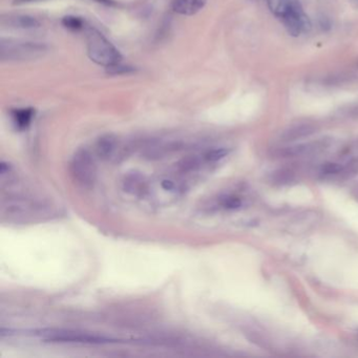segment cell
<instances>
[{"instance_id": "obj_1", "label": "cell", "mask_w": 358, "mask_h": 358, "mask_svg": "<svg viewBox=\"0 0 358 358\" xmlns=\"http://www.w3.org/2000/svg\"><path fill=\"white\" fill-rule=\"evenodd\" d=\"M272 12L284 23L289 35L298 37L311 30V21L299 0H269Z\"/></svg>"}, {"instance_id": "obj_2", "label": "cell", "mask_w": 358, "mask_h": 358, "mask_svg": "<svg viewBox=\"0 0 358 358\" xmlns=\"http://www.w3.org/2000/svg\"><path fill=\"white\" fill-rule=\"evenodd\" d=\"M87 55L91 61L105 67L119 64L122 60L119 50L97 30H90L87 34Z\"/></svg>"}, {"instance_id": "obj_3", "label": "cell", "mask_w": 358, "mask_h": 358, "mask_svg": "<svg viewBox=\"0 0 358 358\" xmlns=\"http://www.w3.org/2000/svg\"><path fill=\"white\" fill-rule=\"evenodd\" d=\"M43 341L49 343H71V344H89L103 345L115 343L114 339L86 332L63 329H46L35 333Z\"/></svg>"}, {"instance_id": "obj_4", "label": "cell", "mask_w": 358, "mask_h": 358, "mask_svg": "<svg viewBox=\"0 0 358 358\" xmlns=\"http://www.w3.org/2000/svg\"><path fill=\"white\" fill-rule=\"evenodd\" d=\"M69 174L73 180L84 188H91L96 182L97 168L87 149H78L69 162Z\"/></svg>"}, {"instance_id": "obj_5", "label": "cell", "mask_w": 358, "mask_h": 358, "mask_svg": "<svg viewBox=\"0 0 358 358\" xmlns=\"http://www.w3.org/2000/svg\"><path fill=\"white\" fill-rule=\"evenodd\" d=\"M46 46L36 42H12L2 43V58L4 60H29L42 56Z\"/></svg>"}, {"instance_id": "obj_6", "label": "cell", "mask_w": 358, "mask_h": 358, "mask_svg": "<svg viewBox=\"0 0 358 358\" xmlns=\"http://www.w3.org/2000/svg\"><path fill=\"white\" fill-rule=\"evenodd\" d=\"M206 3L207 0H174L173 10L181 15L192 16L200 12Z\"/></svg>"}, {"instance_id": "obj_7", "label": "cell", "mask_w": 358, "mask_h": 358, "mask_svg": "<svg viewBox=\"0 0 358 358\" xmlns=\"http://www.w3.org/2000/svg\"><path fill=\"white\" fill-rule=\"evenodd\" d=\"M8 25L15 29H21V30H31L39 28L40 22L36 19L33 16L29 15H16L11 16L8 19Z\"/></svg>"}, {"instance_id": "obj_8", "label": "cell", "mask_w": 358, "mask_h": 358, "mask_svg": "<svg viewBox=\"0 0 358 358\" xmlns=\"http://www.w3.org/2000/svg\"><path fill=\"white\" fill-rule=\"evenodd\" d=\"M124 184V189L125 192L135 195V196H142L146 192V185L145 182L143 181L142 177L139 175H130L128 176L125 181L123 182Z\"/></svg>"}, {"instance_id": "obj_9", "label": "cell", "mask_w": 358, "mask_h": 358, "mask_svg": "<svg viewBox=\"0 0 358 358\" xmlns=\"http://www.w3.org/2000/svg\"><path fill=\"white\" fill-rule=\"evenodd\" d=\"M117 148V141L112 136L102 137L97 143V152L102 158H110Z\"/></svg>"}, {"instance_id": "obj_10", "label": "cell", "mask_w": 358, "mask_h": 358, "mask_svg": "<svg viewBox=\"0 0 358 358\" xmlns=\"http://www.w3.org/2000/svg\"><path fill=\"white\" fill-rule=\"evenodd\" d=\"M34 116L33 108H20L13 111V120L16 126L20 129L27 128Z\"/></svg>"}, {"instance_id": "obj_11", "label": "cell", "mask_w": 358, "mask_h": 358, "mask_svg": "<svg viewBox=\"0 0 358 358\" xmlns=\"http://www.w3.org/2000/svg\"><path fill=\"white\" fill-rule=\"evenodd\" d=\"M62 25L73 31H78L83 28V21L78 17L66 16L62 19Z\"/></svg>"}, {"instance_id": "obj_12", "label": "cell", "mask_w": 358, "mask_h": 358, "mask_svg": "<svg viewBox=\"0 0 358 358\" xmlns=\"http://www.w3.org/2000/svg\"><path fill=\"white\" fill-rule=\"evenodd\" d=\"M227 154H228V150L225 149V148L212 149L204 156V159L207 162H217V161L223 159Z\"/></svg>"}, {"instance_id": "obj_13", "label": "cell", "mask_w": 358, "mask_h": 358, "mask_svg": "<svg viewBox=\"0 0 358 358\" xmlns=\"http://www.w3.org/2000/svg\"><path fill=\"white\" fill-rule=\"evenodd\" d=\"M311 133H312V129H311V127H309V126L296 127V128L292 129L291 131H289V133H288L287 136H286V139H287V140L297 139V138H300V137L307 136V135H309V134H311Z\"/></svg>"}, {"instance_id": "obj_14", "label": "cell", "mask_w": 358, "mask_h": 358, "mask_svg": "<svg viewBox=\"0 0 358 358\" xmlns=\"http://www.w3.org/2000/svg\"><path fill=\"white\" fill-rule=\"evenodd\" d=\"M342 171H343V166L341 164H337V163H327L322 168L323 175H326V176L341 174Z\"/></svg>"}, {"instance_id": "obj_15", "label": "cell", "mask_w": 358, "mask_h": 358, "mask_svg": "<svg viewBox=\"0 0 358 358\" xmlns=\"http://www.w3.org/2000/svg\"><path fill=\"white\" fill-rule=\"evenodd\" d=\"M222 205L227 209H237L242 205V201L236 197H226L223 199Z\"/></svg>"}, {"instance_id": "obj_16", "label": "cell", "mask_w": 358, "mask_h": 358, "mask_svg": "<svg viewBox=\"0 0 358 358\" xmlns=\"http://www.w3.org/2000/svg\"><path fill=\"white\" fill-rule=\"evenodd\" d=\"M319 26L323 30H329L331 28V23H330L329 18H327L325 16L320 17L319 18Z\"/></svg>"}, {"instance_id": "obj_17", "label": "cell", "mask_w": 358, "mask_h": 358, "mask_svg": "<svg viewBox=\"0 0 358 358\" xmlns=\"http://www.w3.org/2000/svg\"><path fill=\"white\" fill-rule=\"evenodd\" d=\"M162 187L164 188L165 190H173L174 188H175V184H174V182H172V181L166 180V181H163V182H162Z\"/></svg>"}, {"instance_id": "obj_18", "label": "cell", "mask_w": 358, "mask_h": 358, "mask_svg": "<svg viewBox=\"0 0 358 358\" xmlns=\"http://www.w3.org/2000/svg\"><path fill=\"white\" fill-rule=\"evenodd\" d=\"M96 2L101 3V4H105V5H111L112 4L111 0H96Z\"/></svg>"}, {"instance_id": "obj_19", "label": "cell", "mask_w": 358, "mask_h": 358, "mask_svg": "<svg viewBox=\"0 0 358 358\" xmlns=\"http://www.w3.org/2000/svg\"><path fill=\"white\" fill-rule=\"evenodd\" d=\"M17 3H31V2H36V0H16Z\"/></svg>"}]
</instances>
